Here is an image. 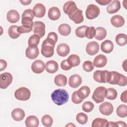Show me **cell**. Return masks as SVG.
<instances>
[{"label":"cell","instance_id":"1","mask_svg":"<svg viewBox=\"0 0 127 127\" xmlns=\"http://www.w3.org/2000/svg\"><path fill=\"white\" fill-rule=\"evenodd\" d=\"M51 98L54 103L57 105L61 106L68 101L69 95L65 90L58 89L54 91L52 93Z\"/></svg>","mask_w":127,"mask_h":127},{"label":"cell","instance_id":"20","mask_svg":"<svg viewBox=\"0 0 127 127\" xmlns=\"http://www.w3.org/2000/svg\"><path fill=\"white\" fill-rule=\"evenodd\" d=\"M39 54V51L37 47H28L25 51L26 57L31 60L37 58Z\"/></svg>","mask_w":127,"mask_h":127},{"label":"cell","instance_id":"33","mask_svg":"<svg viewBox=\"0 0 127 127\" xmlns=\"http://www.w3.org/2000/svg\"><path fill=\"white\" fill-rule=\"evenodd\" d=\"M95 38L98 40H102L105 38L107 35L106 30L102 27H98L96 28Z\"/></svg>","mask_w":127,"mask_h":127},{"label":"cell","instance_id":"46","mask_svg":"<svg viewBox=\"0 0 127 127\" xmlns=\"http://www.w3.org/2000/svg\"><path fill=\"white\" fill-rule=\"evenodd\" d=\"M32 30V27H26L23 25L18 26V28H17V31L20 34L29 33Z\"/></svg>","mask_w":127,"mask_h":127},{"label":"cell","instance_id":"4","mask_svg":"<svg viewBox=\"0 0 127 127\" xmlns=\"http://www.w3.org/2000/svg\"><path fill=\"white\" fill-rule=\"evenodd\" d=\"M111 71L97 70L93 73L94 79L99 83H108L110 78Z\"/></svg>","mask_w":127,"mask_h":127},{"label":"cell","instance_id":"32","mask_svg":"<svg viewBox=\"0 0 127 127\" xmlns=\"http://www.w3.org/2000/svg\"><path fill=\"white\" fill-rule=\"evenodd\" d=\"M54 82L58 86H64L67 83V78L63 74H58L55 77Z\"/></svg>","mask_w":127,"mask_h":127},{"label":"cell","instance_id":"19","mask_svg":"<svg viewBox=\"0 0 127 127\" xmlns=\"http://www.w3.org/2000/svg\"><path fill=\"white\" fill-rule=\"evenodd\" d=\"M121 8L120 1L118 0L112 1L107 6L106 10L110 14H113L117 12Z\"/></svg>","mask_w":127,"mask_h":127},{"label":"cell","instance_id":"25","mask_svg":"<svg viewBox=\"0 0 127 127\" xmlns=\"http://www.w3.org/2000/svg\"><path fill=\"white\" fill-rule=\"evenodd\" d=\"M48 16V17L52 20H58L61 16L60 10L57 7H52L49 9Z\"/></svg>","mask_w":127,"mask_h":127},{"label":"cell","instance_id":"41","mask_svg":"<svg viewBox=\"0 0 127 127\" xmlns=\"http://www.w3.org/2000/svg\"><path fill=\"white\" fill-rule=\"evenodd\" d=\"M76 121L81 125H85L88 121L87 115L83 113H79L77 114L76 117Z\"/></svg>","mask_w":127,"mask_h":127},{"label":"cell","instance_id":"37","mask_svg":"<svg viewBox=\"0 0 127 127\" xmlns=\"http://www.w3.org/2000/svg\"><path fill=\"white\" fill-rule=\"evenodd\" d=\"M40 40V37L36 34L31 36L28 41L29 47H37Z\"/></svg>","mask_w":127,"mask_h":127},{"label":"cell","instance_id":"30","mask_svg":"<svg viewBox=\"0 0 127 127\" xmlns=\"http://www.w3.org/2000/svg\"><path fill=\"white\" fill-rule=\"evenodd\" d=\"M109 125V122L108 121L105 119L97 118L94 119L92 123L91 126L92 127H108Z\"/></svg>","mask_w":127,"mask_h":127},{"label":"cell","instance_id":"3","mask_svg":"<svg viewBox=\"0 0 127 127\" xmlns=\"http://www.w3.org/2000/svg\"><path fill=\"white\" fill-rule=\"evenodd\" d=\"M111 84H117L121 86H125L127 83L126 76L117 71H111V76L108 82Z\"/></svg>","mask_w":127,"mask_h":127},{"label":"cell","instance_id":"55","mask_svg":"<svg viewBox=\"0 0 127 127\" xmlns=\"http://www.w3.org/2000/svg\"><path fill=\"white\" fill-rule=\"evenodd\" d=\"M109 127H118L116 123L114 122H109Z\"/></svg>","mask_w":127,"mask_h":127},{"label":"cell","instance_id":"9","mask_svg":"<svg viewBox=\"0 0 127 127\" xmlns=\"http://www.w3.org/2000/svg\"><path fill=\"white\" fill-rule=\"evenodd\" d=\"M45 25L42 21H35L33 22L32 31L34 34L38 35L40 38H42L45 34Z\"/></svg>","mask_w":127,"mask_h":127},{"label":"cell","instance_id":"14","mask_svg":"<svg viewBox=\"0 0 127 127\" xmlns=\"http://www.w3.org/2000/svg\"><path fill=\"white\" fill-rule=\"evenodd\" d=\"M78 8L73 1H68L66 2L63 6V10L64 12L67 14L68 16L74 12Z\"/></svg>","mask_w":127,"mask_h":127},{"label":"cell","instance_id":"40","mask_svg":"<svg viewBox=\"0 0 127 127\" xmlns=\"http://www.w3.org/2000/svg\"><path fill=\"white\" fill-rule=\"evenodd\" d=\"M41 122L44 126L50 127L52 126L53 124V120L50 115H45L42 117L41 119Z\"/></svg>","mask_w":127,"mask_h":127},{"label":"cell","instance_id":"44","mask_svg":"<svg viewBox=\"0 0 127 127\" xmlns=\"http://www.w3.org/2000/svg\"><path fill=\"white\" fill-rule=\"evenodd\" d=\"M94 105L93 103L90 101H86L82 105V109L83 111L85 112H91L93 108Z\"/></svg>","mask_w":127,"mask_h":127},{"label":"cell","instance_id":"53","mask_svg":"<svg viewBox=\"0 0 127 127\" xmlns=\"http://www.w3.org/2000/svg\"><path fill=\"white\" fill-rule=\"evenodd\" d=\"M118 127H127V125L125 122L123 121H118L116 122Z\"/></svg>","mask_w":127,"mask_h":127},{"label":"cell","instance_id":"29","mask_svg":"<svg viewBox=\"0 0 127 127\" xmlns=\"http://www.w3.org/2000/svg\"><path fill=\"white\" fill-rule=\"evenodd\" d=\"M90 93V89L87 86H83L77 91L78 96L82 100L86 98L89 95Z\"/></svg>","mask_w":127,"mask_h":127},{"label":"cell","instance_id":"56","mask_svg":"<svg viewBox=\"0 0 127 127\" xmlns=\"http://www.w3.org/2000/svg\"><path fill=\"white\" fill-rule=\"evenodd\" d=\"M126 60H125V61H124V63H123V68H124V70L126 71L127 70H126V69H125V68H126Z\"/></svg>","mask_w":127,"mask_h":127},{"label":"cell","instance_id":"31","mask_svg":"<svg viewBox=\"0 0 127 127\" xmlns=\"http://www.w3.org/2000/svg\"><path fill=\"white\" fill-rule=\"evenodd\" d=\"M58 32L64 36H68L71 32V27L67 24H62L58 27Z\"/></svg>","mask_w":127,"mask_h":127},{"label":"cell","instance_id":"52","mask_svg":"<svg viewBox=\"0 0 127 127\" xmlns=\"http://www.w3.org/2000/svg\"><path fill=\"white\" fill-rule=\"evenodd\" d=\"M127 90H125V91H124L121 95V100L123 102H124L125 103H126L127 102Z\"/></svg>","mask_w":127,"mask_h":127},{"label":"cell","instance_id":"5","mask_svg":"<svg viewBox=\"0 0 127 127\" xmlns=\"http://www.w3.org/2000/svg\"><path fill=\"white\" fill-rule=\"evenodd\" d=\"M34 17V15L33 10L31 9H27L24 11L21 15V23L22 25L32 27L33 19Z\"/></svg>","mask_w":127,"mask_h":127},{"label":"cell","instance_id":"43","mask_svg":"<svg viewBox=\"0 0 127 127\" xmlns=\"http://www.w3.org/2000/svg\"><path fill=\"white\" fill-rule=\"evenodd\" d=\"M88 26L86 25L81 26L77 27L75 30V35L77 37L79 38H84L85 37V32L86 28Z\"/></svg>","mask_w":127,"mask_h":127},{"label":"cell","instance_id":"34","mask_svg":"<svg viewBox=\"0 0 127 127\" xmlns=\"http://www.w3.org/2000/svg\"><path fill=\"white\" fill-rule=\"evenodd\" d=\"M67 61L69 64L72 66V67L77 66L79 65L80 63V60L79 57L75 54H72L70 55L67 59Z\"/></svg>","mask_w":127,"mask_h":127},{"label":"cell","instance_id":"39","mask_svg":"<svg viewBox=\"0 0 127 127\" xmlns=\"http://www.w3.org/2000/svg\"><path fill=\"white\" fill-rule=\"evenodd\" d=\"M118 95L117 90L113 88H109L107 89L106 98L107 99L114 100L116 99Z\"/></svg>","mask_w":127,"mask_h":127},{"label":"cell","instance_id":"2","mask_svg":"<svg viewBox=\"0 0 127 127\" xmlns=\"http://www.w3.org/2000/svg\"><path fill=\"white\" fill-rule=\"evenodd\" d=\"M56 43L52 39L47 37L42 44L41 52L43 56L46 58H50L53 56Z\"/></svg>","mask_w":127,"mask_h":127},{"label":"cell","instance_id":"47","mask_svg":"<svg viewBox=\"0 0 127 127\" xmlns=\"http://www.w3.org/2000/svg\"><path fill=\"white\" fill-rule=\"evenodd\" d=\"M71 100L73 103H74L75 104H78L81 103L83 101V100L81 99L78 96L77 94V91H74L72 93V95L71 96Z\"/></svg>","mask_w":127,"mask_h":127},{"label":"cell","instance_id":"36","mask_svg":"<svg viewBox=\"0 0 127 127\" xmlns=\"http://www.w3.org/2000/svg\"><path fill=\"white\" fill-rule=\"evenodd\" d=\"M116 42L117 44L120 46L126 45L127 43V35L124 33L118 34L116 37Z\"/></svg>","mask_w":127,"mask_h":127},{"label":"cell","instance_id":"26","mask_svg":"<svg viewBox=\"0 0 127 127\" xmlns=\"http://www.w3.org/2000/svg\"><path fill=\"white\" fill-rule=\"evenodd\" d=\"M101 49L105 53H110L114 49L113 43L109 40H105L101 43Z\"/></svg>","mask_w":127,"mask_h":127},{"label":"cell","instance_id":"10","mask_svg":"<svg viewBox=\"0 0 127 127\" xmlns=\"http://www.w3.org/2000/svg\"><path fill=\"white\" fill-rule=\"evenodd\" d=\"M12 81V76L9 72H4L0 75V87L6 88Z\"/></svg>","mask_w":127,"mask_h":127},{"label":"cell","instance_id":"18","mask_svg":"<svg viewBox=\"0 0 127 127\" xmlns=\"http://www.w3.org/2000/svg\"><path fill=\"white\" fill-rule=\"evenodd\" d=\"M107 63V59L106 57L102 54L97 56L94 60L93 65L96 67H103L105 66Z\"/></svg>","mask_w":127,"mask_h":127},{"label":"cell","instance_id":"22","mask_svg":"<svg viewBox=\"0 0 127 127\" xmlns=\"http://www.w3.org/2000/svg\"><path fill=\"white\" fill-rule=\"evenodd\" d=\"M70 52L69 46L65 43H61L58 45L57 47V52L58 55L64 57L66 56Z\"/></svg>","mask_w":127,"mask_h":127},{"label":"cell","instance_id":"42","mask_svg":"<svg viewBox=\"0 0 127 127\" xmlns=\"http://www.w3.org/2000/svg\"><path fill=\"white\" fill-rule=\"evenodd\" d=\"M95 34L96 30L93 26L87 27L85 30V36L89 39H91L95 37Z\"/></svg>","mask_w":127,"mask_h":127},{"label":"cell","instance_id":"15","mask_svg":"<svg viewBox=\"0 0 127 127\" xmlns=\"http://www.w3.org/2000/svg\"><path fill=\"white\" fill-rule=\"evenodd\" d=\"M33 12L35 16L38 18L43 17L46 13L45 6L42 3H37L33 7Z\"/></svg>","mask_w":127,"mask_h":127},{"label":"cell","instance_id":"28","mask_svg":"<svg viewBox=\"0 0 127 127\" xmlns=\"http://www.w3.org/2000/svg\"><path fill=\"white\" fill-rule=\"evenodd\" d=\"M25 125L28 127H38L39 121L38 118L35 116H28L25 121Z\"/></svg>","mask_w":127,"mask_h":127},{"label":"cell","instance_id":"13","mask_svg":"<svg viewBox=\"0 0 127 127\" xmlns=\"http://www.w3.org/2000/svg\"><path fill=\"white\" fill-rule=\"evenodd\" d=\"M46 68V65L44 62L39 60L35 61L31 65V69L35 73H41L43 72Z\"/></svg>","mask_w":127,"mask_h":127},{"label":"cell","instance_id":"38","mask_svg":"<svg viewBox=\"0 0 127 127\" xmlns=\"http://www.w3.org/2000/svg\"><path fill=\"white\" fill-rule=\"evenodd\" d=\"M117 115L121 118H125L127 116V106L125 104L119 105L116 110Z\"/></svg>","mask_w":127,"mask_h":127},{"label":"cell","instance_id":"12","mask_svg":"<svg viewBox=\"0 0 127 127\" xmlns=\"http://www.w3.org/2000/svg\"><path fill=\"white\" fill-rule=\"evenodd\" d=\"M99 51V45L95 41L89 42L86 47V53L90 56H94L97 54Z\"/></svg>","mask_w":127,"mask_h":127},{"label":"cell","instance_id":"49","mask_svg":"<svg viewBox=\"0 0 127 127\" xmlns=\"http://www.w3.org/2000/svg\"><path fill=\"white\" fill-rule=\"evenodd\" d=\"M48 38H49L51 39H52L53 41H54L56 43H57V41H58V35L56 33L54 32H50L48 34V36H47Z\"/></svg>","mask_w":127,"mask_h":127},{"label":"cell","instance_id":"8","mask_svg":"<svg viewBox=\"0 0 127 127\" xmlns=\"http://www.w3.org/2000/svg\"><path fill=\"white\" fill-rule=\"evenodd\" d=\"M100 14V9L94 4H89L85 11L86 17L88 19H93L96 18Z\"/></svg>","mask_w":127,"mask_h":127},{"label":"cell","instance_id":"23","mask_svg":"<svg viewBox=\"0 0 127 127\" xmlns=\"http://www.w3.org/2000/svg\"><path fill=\"white\" fill-rule=\"evenodd\" d=\"M12 119L16 121H20L22 120L25 114L24 111L21 108H15L12 110L11 113Z\"/></svg>","mask_w":127,"mask_h":127},{"label":"cell","instance_id":"50","mask_svg":"<svg viewBox=\"0 0 127 127\" xmlns=\"http://www.w3.org/2000/svg\"><path fill=\"white\" fill-rule=\"evenodd\" d=\"M7 66V63L5 61L1 59L0 60V71H2L6 68Z\"/></svg>","mask_w":127,"mask_h":127},{"label":"cell","instance_id":"48","mask_svg":"<svg viewBox=\"0 0 127 127\" xmlns=\"http://www.w3.org/2000/svg\"><path fill=\"white\" fill-rule=\"evenodd\" d=\"M61 67L64 70H68L70 69L72 67L69 64L67 60H64L61 63Z\"/></svg>","mask_w":127,"mask_h":127},{"label":"cell","instance_id":"51","mask_svg":"<svg viewBox=\"0 0 127 127\" xmlns=\"http://www.w3.org/2000/svg\"><path fill=\"white\" fill-rule=\"evenodd\" d=\"M112 1V0H96V2H97L101 5H106L107 4H109Z\"/></svg>","mask_w":127,"mask_h":127},{"label":"cell","instance_id":"6","mask_svg":"<svg viewBox=\"0 0 127 127\" xmlns=\"http://www.w3.org/2000/svg\"><path fill=\"white\" fill-rule=\"evenodd\" d=\"M107 89L103 86H99L97 87L92 96V99L96 103H100L103 102L106 95Z\"/></svg>","mask_w":127,"mask_h":127},{"label":"cell","instance_id":"11","mask_svg":"<svg viewBox=\"0 0 127 127\" xmlns=\"http://www.w3.org/2000/svg\"><path fill=\"white\" fill-rule=\"evenodd\" d=\"M99 111L103 115H110L113 112L114 108L113 105L108 102H105L99 106Z\"/></svg>","mask_w":127,"mask_h":127},{"label":"cell","instance_id":"54","mask_svg":"<svg viewBox=\"0 0 127 127\" xmlns=\"http://www.w3.org/2000/svg\"><path fill=\"white\" fill-rule=\"evenodd\" d=\"M20 2L23 5H28L31 3V0H20Z\"/></svg>","mask_w":127,"mask_h":127},{"label":"cell","instance_id":"16","mask_svg":"<svg viewBox=\"0 0 127 127\" xmlns=\"http://www.w3.org/2000/svg\"><path fill=\"white\" fill-rule=\"evenodd\" d=\"M69 18L72 20L75 24L82 23L84 20V17L82 14V11L77 8L74 12L69 16Z\"/></svg>","mask_w":127,"mask_h":127},{"label":"cell","instance_id":"35","mask_svg":"<svg viewBox=\"0 0 127 127\" xmlns=\"http://www.w3.org/2000/svg\"><path fill=\"white\" fill-rule=\"evenodd\" d=\"M18 26L15 25H11L9 27L8 30V34L9 37L12 39H16L18 38L20 34L17 31Z\"/></svg>","mask_w":127,"mask_h":127},{"label":"cell","instance_id":"27","mask_svg":"<svg viewBox=\"0 0 127 127\" xmlns=\"http://www.w3.org/2000/svg\"><path fill=\"white\" fill-rule=\"evenodd\" d=\"M59 69V65L56 61L51 60L46 63V71L50 73H54L56 72Z\"/></svg>","mask_w":127,"mask_h":127},{"label":"cell","instance_id":"21","mask_svg":"<svg viewBox=\"0 0 127 127\" xmlns=\"http://www.w3.org/2000/svg\"><path fill=\"white\" fill-rule=\"evenodd\" d=\"M6 18L8 22L11 23L17 22L20 19V15L18 12L14 9H11L8 11L6 14Z\"/></svg>","mask_w":127,"mask_h":127},{"label":"cell","instance_id":"24","mask_svg":"<svg viewBox=\"0 0 127 127\" xmlns=\"http://www.w3.org/2000/svg\"><path fill=\"white\" fill-rule=\"evenodd\" d=\"M111 23L114 27L119 28L122 27L125 24V19L120 15H115L112 17Z\"/></svg>","mask_w":127,"mask_h":127},{"label":"cell","instance_id":"7","mask_svg":"<svg viewBox=\"0 0 127 127\" xmlns=\"http://www.w3.org/2000/svg\"><path fill=\"white\" fill-rule=\"evenodd\" d=\"M31 96L30 90L25 87H21L18 88L14 92V97L18 100H28Z\"/></svg>","mask_w":127,"mask_h":127},{"label":"cell","instance_id":"45","mask_svg":"<svg viewBox=\"0 0 127 127\" xmlns=\"http://www.w3.org/2000/svg\"><path fill=\"white\" fill-rule=\"evenodd\" d=\"M83 69L86 72H90L94 69L93 64L90 61H86L84 62L82 65Z\"/></svg>","mask_w":127,"mask_h":127},{"label":"cell","instance_id":"17","mask_svg":"<svg viewBox=\"0 0 127 127\" xmlns=\"http://www.w3.org/2000/svg\"><path fill=\"white\" fill-rule=\"evenodd\" d=\"M69 85L73 88L78 87L82 83V78L78 74H73L68 79Z\"/></svg>","mask_w":127,"mask_h":127}]
</instances>
